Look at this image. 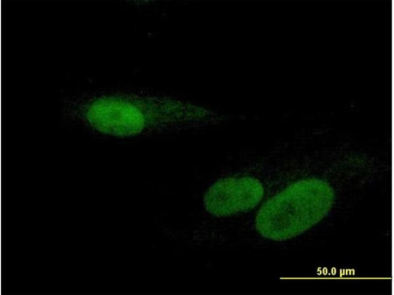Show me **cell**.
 Returning a JSON list of instances; mask_svg holds the SVG:
<instances>
[{
    "instance_id": "obj_3",
    "label": "cell",
    "mask_w": 394,
    "mask_h": 295,
    "mask_svg": "<svg viewBox=\"0 0 394 295\" xmlns=\"http://www.w3.org/2000/svg\"><path fill=\"white\" fill-rule=\"evenodd\" d=\"M263 193L262 184L254 177H227L208 189L204 203L206 210L214 216H227L254 208Z\"/></svg>"
},
{
    "instance_id": "obj_2",
    "label": "cell",
    "mask_w": 394,
    "mask_h": 295,
    "mask_svg": "<svg viewBox=\"0 0 394 295\" xmlns=\"http://www.w3.org/2000/svg\"><path fill=\"white\" fill-rule=\"evenodd\" d=\"M331 188L325 181L308 178L296 182L266 201L257 213L255 225L263 237L281 241L306 229V211L330 205Z\"/></svg>"
},
{
    "instance_id": "obj_1",
    "label": "cell",
    "mask_w": 394,
    "mask_h": 295,
    "mask_svg": "<svg viewBox=\"0 0 394 295\" xmlns=\"http://www.w3.org/2000/svg\"><path fill=\"white\" fill-rule=\"evenodd\" d=\"M83 121L104 135L131 137L199 124L203 115L178 101L104 97L90 103Z\"/></svg>"
}]
</instances>
